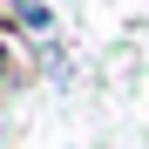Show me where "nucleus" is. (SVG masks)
I'll return each instance as SVG.
<instances>
[{"label":"nucleus","mask_w":149,"mask_h":149,"mask_svg":"<svg viewBox=\"0 0 149 149\" xmlns=\"http://www.w3.org/2000/svg\"><path fill=\"white\" fill-rule=\"evenodd\" d=\"M0 20H7V27H27V34H54V7H7V14H0Z\"/></svg>","instance_id":"1"},{"label":"nucleus","mask_w":149,"mask_h":149,"mask_svg":"<svg viewBox=\"0 0 149 149\" xmlns=\"http://www.w3.org/2000/svg\"><path fill=\"white\" fill-rule=\"evenodd\" d=\"M0 81H7V54H0Z\"/></svg>","instance_id":"2"}]
</instances>
